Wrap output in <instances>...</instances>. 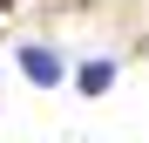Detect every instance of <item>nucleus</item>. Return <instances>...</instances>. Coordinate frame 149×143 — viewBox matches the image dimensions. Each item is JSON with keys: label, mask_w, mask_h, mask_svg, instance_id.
Returning a JSON list of instances; mask_svg holds the SVG:
<instances>
[{"label": "nucleus", "mask_w": 149, "mask_h": 143, "mask_svg": "<svg viewBox=\"0 0 149 143\" xmlns=\"http://www.w3.org/2000/svg\"><path fill=\"white\" fill-rule=\"evenodd\" d=\"M74 89H81V95H109L115 89V61H102V55L81 61V68H74Z\"/></svg>", "instance_id": "obj_2"}, {"label": "nucleus", "mask_w": 149, "mask_h": 143, "mask_svg": "<svg viewBox=\"0 0 149 143\" xmlns=\"http://www.w3.org/2000/svg\"><path fill=\"white\" fill-rule=\"evenodd\" d=\"M14 61H20V75H27L34 89H54V82L68 75V68H61V55H54V48H41V41H27V48H20Z\"/></svg>", "instance_id": "obj_1"}, {"label": "nucleus", "mask_w": 149, "mask_h": 143, "mask_svg": "<svg viewBox=\"0 0 149 143\" xmlns=\"http://www.w3.org/2000/svg\"><path fill=\"white\" fill-rule=\"evenodd\" d=\"M7 14H14V0H0V20H7Z\"/></svg>", "instance_id": "obj_3"}]
</instances>
